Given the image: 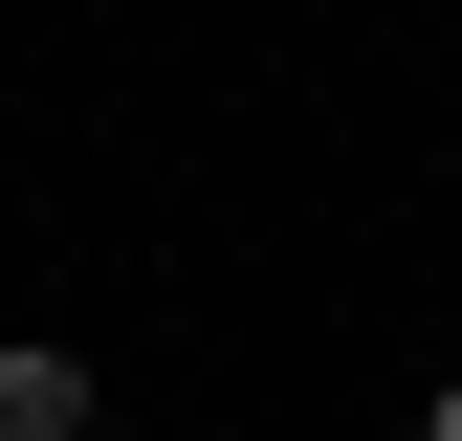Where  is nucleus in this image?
<instances>
[{"instance_id": "nucleus-2", "label": "nucleus", "mask_w": 462, "mask_h": 441, "mask_svg": "<svg viewBox=\"0 0 462 441\" xmlns=\"http://www.w3.org/2000/svg\"><path fill=\"white\" fill-rule=\"evenodd\" d=\"M419 441H462V375H440V419H419Z\"/></svg>"}, {"instance_id": "nucleus-1", "label": "nucleus", "mask_w": 462, "mask_h": 441, "mask_svg": "<svg viewBox=\"0 0 462 441\" xmlns=\"http://www.w3.org/2000/svg\"><path fill=\"white\" fill-rule=\"evenodd\" d=\"M0 441H88V353L23 331V353H0Z\"/></svg>"}]
</instances>
